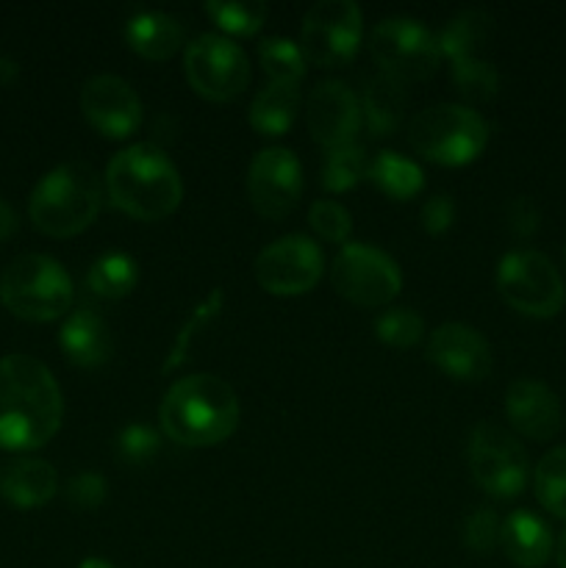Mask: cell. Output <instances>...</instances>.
I'll use <instances>...</instances> for the list:
<instances>
[{"instance_id": "6da1fadb", "label": "cell", "mask_w": 566, "mask_h": 568, "mask_svg": "<svg viewBox=\"0 0 566 568\" xmlns=\"http://www.w3.org/2000/svg\"><path fill=\"white\" fill-rule=\"evenodd\" d=\"M61 416V388L42 361L26 353L0 358V449L44 447L59 433Z\"/></svg>"}, {"instance_id": "7a4b0ae2", "label": "cell", "mask_w": 566, "mask_h": 568, "mask_svg": "<svg viewBox=\"0 0 566 568\" xmlns=\"http://www.w3.org/2000/svg\"><path fill=\"white\" fill-rule=\"evenodd\" d=\"M161 430L183 447H214L239 427L236 392L222 377L198 372L166 388L159 408Z\"/></svg>"}, {"instance_id": "3957f363", "label": "cell", "mask_w": 566, "mask_h": 568, "mask_svg": "<svg viewBox=\"0 0 566 568\" xmlns=\"http://www.w3.org/2000/svg\"><path fill=\"white\" fill-rule=\"evenodd\" d=\"M109 200L128 216L159 222L181 205L183 183L178 166L159 144H131L109 161L105 170Z\"/></svg>"}, {"instance_id": "277c9868", "label": "cell", "mask_w": 566, "mask_h": 568, "mask_svg": "<svg viewBox=\"0 0 566 568\" xmlns=\"http://www.w3.org/2000/svg\"><path fill=\"white\" fill-rule=\"evenodd\" d=\"M103 209V181L83 161L53 166L33 186L28 214L37 231L53 239H70L87 231Z\"/></svg>"}, {"instance_id": "5b68a950", "label": "cell", "mask_w": 566, "mask_h": 568, "mask_svg": "<svg viewBox=\"0 0 566 568\" xmlns=\"http://www.w3.org/2000/svg\"><path fill=\"white\" fill-rule=\"evenodd\" d=\"M0 303L28 322L61 320L72 305V281L50 255H17L0 272Z\"/></svg>"}, {"instance_id": "8992f818", "label": "cell", "mask_w": 566, "mask_h": 568, "mask_svg": "<svg viewBox=\"0 0 566 568\" xmlns=\"http://www.w3.org/2000/svg\"><path fill=\"white\" fill-rule=\"evenodd\" d=\"M408 139L422 159L444 166H464L486 148L488 122L469 105H427L411 120Z\"/></svg>"}, {"instance_id": "52a82bcc", "label": "cell", "mask_w": 566, "mask_h": 568, "mask_svg": "<svg viewBox=\"0 0 566 568\" xmlns=\"http://www.w3.org/2000/svg\"><path fill=\"white\" fill-rule=\"evenodd\" d=\"M497 288L505 303L525 316L549 320L566 305V283L538 250H511L499 258Z\"/></svg>"}, {"instance_id": "ba28073f", "label": "cell", "mask_w": 566, "mask_h": 568, "mask_svg": "<svg viewBox=\"0 0 566 568\" xmlns=\"http://www.w3.org/2000/svg\"><path fill=\"white\" fill-rule=\"evenodd\" d=\"M331 283L344 300L358 308H381L397 297L403 275L392 255L372 244L350 242L333 258Z\"/></svg>"}, {"instance_id": "9c48e42d", "label": "cell", "mask_w": 566, "mask_h": 568, "mask_svg": "<svg viewBox=\"0 0 566 568\" xmlns=\"http://www.w3.org/2000/svg\"><path fill=\"white\" fill-rule=\"evenodd\" d=\"M372 59L397 81H425L438 70V39L411 17H386L372 28Z\"/></svg>"}, {"instance_id": "30bf717a", "label": "cell", "mask_w": 566, "mask_h": 568, "mask_svg": "<svg viewBox=\"0 0 566 568\" xmlns=\"http://www.w3.org/2000/svg\"><path fill=\"white\" fill-rule=\"evenodd\" d=\"M364 17L353 0H320L311 6L300 28V50L316 67H344L358 53Z\"/></svg>"}, {"instance_id": "8fae6325", "label": "cell", "mask_w": 566, "mask_h": 568, "mask_svg": "<svg viewBox=\"0 0 566 568\" xmlns=\"http://www.w3.org/2000/svg\"><path fill=\"white\" fill-rule=\"evenodd\" d=\"M183 70L194 92L216 103L236 100L250 83L247 53L220 33H200L192 39L183 53Z\"/></svg>"}, {"instance_id": "7c38bea8", "label": "cell", "mask_w": 566, "mask_h": 568, "mask_svg": "<svg viewBox=\"0 0 566 568\" xmlns=\"http://www.w3.org/2000/svg\"><path fill=\"white\" fill-rule=\"evenodd\" d=\"M469 469L488 497H519L527 483V453L505 427L481 422L469 436Z\"/></svg>"}, {"instance_id": "4fadbf2b", "label": "cell", "mask_w": 566, "mask_h": 568, "mask_svg": "<svg viewBox=\"0 0 566 568\" xmlns=\"http://www.w3.org/2000/svg\"><path fill=\"white\" fill-rule=\"evenodd\" d=\"M322 272H325L322 247L303 233L275 239L255 258V281L264 292L277 297L311 292L320 283Z\"/></svg>"}, {"instance_id": "5bb4252c", "label": "cell", "mask_w": 566, "mask_h": 568, "mask_svg": "<svg viewBox=\"0 0 566 568\" xmlns=\"http://www.w3.org/2000/svg\"><path fill=\"white\" fill-rule=\"evenodd\" d=\"M247 194L264 220H283L303 194V166L289 148H264L247 170Z\"/></svg>"}, {"instance_id": "9a60e30c", "label": "cell", "mask_w": 566, "mask_h": 568, "mask_svg": "<svg viewBox=\"0 0 566 568\" xmlns=\"http://www.w3.org/2000/svg\"><path fill=\"white\" fill-rule=\"evenodd\" d=\"M81 111L94 131L109 139H128L144 120L137 89L120 75L100 72L81 87Z\"/></svg>"}, {"instance_id": "2e32d148", "label": "cell", "mask_w": 566, "mask_h": 568, "mask_svg": "<svg viewBox=\"0 0 566 568\" xmlns=\"http://www.w3.org/2000/svg\"><path fill=\"white\" fill-rule=\"evenodd\" d=\"M311 136L327 150L350 144L361 128V103L344 81H320L309 94L305 105Z\"/></svg>"}, {"instance_id": "e0dca14e", "label": "cell", "mask_w": 566, "mask_h": 568, "mask_svg": "<svg viewBox=\"0 0 566 568\" xmlns=\"http://www.w3.org/2000/svg\"><path fill=\"white\" fill-rule=\"evenodd\" d=\"M427 361L455 381H483L492 372V347L475 327L447 322L431 333Z\"/></svg>"}, {"instance_id": "ac0fdd59", "label": "cell", "mask_w": 566, "mask_h": 568, "mask_svg": "<svg viewBox=\"0 0 566 568\" xmlns=\"http://www.w3.org/2000/svg\"><path fill=\"white\" fill-rule=\"evenodd\" d=\"M505 414L511 427L533 442H549L560 430V403L542 381L519 377L505 392Z\"/></svg>"}, {"instance_id": "d6986e66", "label": "cell", "mask_w": 566, "mask_h": 568, "mask_svg": "<svg viewBox=\"0 0 566 568\" xmlns=\"http://www.w3.org/2000/svg\"><path fill=\"white\" fill-rule=\"evenodd\" d=\"M59 347L64 349L67 358L78 366H103L111 358V333L98 308L89 303H81L75 311H70L59 331Z\"/></svg>"}, {"instance_id": "ffe728a7", "label": "cell", "mask_w": 566, "mask_h": 568, "mask_svg": "<svg viewBox=\"0 0 566 568\" xmlns=\"http://www.w3.org/2000/svg\"><path fill=\"white\" fill-rule=\"evenodd\" d=\"M59 491V475L42 458H14L0 466V497L14 508H42Z\"/></svg>"}, {"instance_id": "44dd1931", "label": "cell", "mask_w": 566, "mask_h": 568, "mask_svg": "<svg viewBox=\"0 0 566 568\" xmlns=\"http://www.w3.org/2000/svg\"><path fill=\"white\" fill-rule=\"evenodd\" d=\"M499 547L508 555L511 564L522 568H542L553 555V530L547 521L538 519L530 510H514L503 519Z\"/></svg>"}, {"instance_id": "7402d4cb", "label": "cell", "mask_w": 566, "mask_h": 568, "mask_svg": "<svg viewBox=\"0 0 566 568\" xmlns=\"http://www.w3.org/2000/svg\"><path fill=\"white\" fill-rule=\"evenodd\" d=\"M183 22L166 11H139L125 22L128 48L150 61H166L181 50Z\"/></svg>"}, {"instance_id": "603a6c76", "label": "cell", "mask_w": 566, "mask_h": 568, "mask_svg": "<svg viewBox=\"0 0 566 568\" xmlns=\"http://www.w3.org/2000/svg\"><path fill=\"white\" fill-rule=\"evenodd\" d=\"M405 105H408L405 83L386 75V72H381V75H375L366 83L361 116H364L372 136H388V133L397 131V125L403 122Z\"/></svg>"}, {"instance_id": "cb8c5ba5", "label": "cell", "mask_w": 566, "mask_h": 568, "mask_svg": "<svg viewBox=\"0 0 566 568\" xmlns=\"http://www.w3.org/2000/svg\"><path fill=\"white\" fill-rule=\"evenodd\" d=\"M300 109V89L294 83H266L250 105V125L264 136H281L292 128Z\"/></svg>"}, {"instance_id": "d4e9b609", "label": "cell", "mask_w": 566, "mask_h": 568, "mask_svg": "<svg viewBox=\"0 0 566 568\" xmlns=\"http://www.w3.org/2000/svg\"><path fill=\"white\" fill-rule=\"evenodd\" d=\"M494 20L488 11L483 9H466L461 14H455L447 26L438 33V50L442 55H447L449 61L461 59H475L477 48L488 42L492 37Z\"/></svg>"}, {"instance_id": "484cf974", "label": "cell", "mask_w": 566, "mask_h": 568, "mask_svg": "<svg viewBox=\"0 0 566 568\" xmlns=\"http://www.w3.org/2000/svg\"><path fill=\"white\" fill-rule=\"evenodd\" d=\"M366 178L381 189L383 194L394 200H411L425 183L422 175V166L416 161L405 159L403 153H394V150H383L375 159L370 161V170Z\"/></svg>"}, {"instance_id": "4316f807", "label": "cell", "mask_w": 566, "mask_h": 568, "mask_svg": "<svg viewBox=\"0 0 566 568\" xmlns=\"http://www.w3.org/2000/svg\"><path fill=\"white\" fill-rule=\"evenodd\" d=\"M139 281V266L125 253H105L89 266L87 288L94 297L122 300L133 292Z\"/></svg>"}, {"instance_id": "83f0119b", "label": "cell", "mask_w": 566, "mask_h": 568, "mask_svg": "<svg viewBox=\"0 0 566 568\" xmlns=\"http://www.w3.org/2000/svg\"><path fill=\"white\" fill-rule=\"evenodd\" d=\"M536 499L544 510L558 519H566V447H555L538 460L533 475Z\"/></svg>"}, {"instance_id": "f1b7e54d", "label": "cell", "mask_w": 566, "mask_h": 568, "mask_svg": "<svg viewBox=\"0 0 566 568\" xmlns=\"http://www.w3.org/2000/svg\"><path fill=\"white\" fill-rule=\"evenodd\" d=\"M370 170V161H366V153L361 144H338V148H331L325 153V161H322V186L327 192H347L353 189L361 178Z\"/></svg>"}, {"instance_id": "f546056e", "label": "cell", "mask_w": 566, "mask_h": 568, "mask_svg": "<svg viewBox=\"0 0 566 568\" xmlns=\"http://www.w3.org/2000/svg\"><path fill=\"white\" fill-rule=\"evenodd\" d=\"M259 59L270 83H294L305 75V55L297 42L283 37H266L259 44Z\"/></svg>"}, {"instance_id": "4dcf8cb0", "label": "cell", "mask_w": 566, "mask_h": 568, "mask_svg": "<svg viewBox=\"0 0 566 568\" xmlns=\"http://www.w3.org/2000/svg\"><path fill=\"white\" fill-rule=\"evenodd\" d=\"M205 11L222 31L236 37H253L266 20V6L261 0H211Z\"/></svg>"}, {"instance_id": "1f68e13d", "label": "cell", "mask_w": 566, "mask_h": 568, "mask_svg": "<svg viewBox=\"0 0 566 568\" xmlns=\"http://www.w3.org/2000/svg\"><path fill=\"white\" fill-rule=\"evenodd\" d=\"M453 83L458 94L469 103H488L499 89L497 67L483 59L453 61Z\"/></svg>"}, {"instance_id": "d6a6232c", "label": "cell", "mask_w": 566, "mask_h": 568, "mask_svg": "<svg viewBox=\"0 0 566 568\" xmlns=\"http://www.w3.org/2000/svg\"><path fill=\"white\" fill-rule=\"evenodd\" d=\"M375 333L388 347L411 349L414 344H420L425 325H422V316L411 308H388L377 316Z\"/></svg>"}, {"instance_id": "836d02e7", "label": "cell", "mask_w": 566, "mask_h": 568, "mask_svg": "<svg viewBox=\"0 0 566 568\" xmlns=\"http://www.w3.org/2000/svg\"><path fill=\"white\" fill-rule=\"evenodd\" d=\"M309 222L322 242L344 244L353 231V216L336 200H316L309 209Z\"/></svg>"}, {"instance_id": "e575fe53", "label": "cell", "mask_w": 566, "mask_h": 568, "mask_svg": "<svg viewBox=\"0 0 566 568\" xmlns=\"http://www.w3.org/2000/svg\"><path fill=\"white\" fill-rule=\"evenodd\" d=\"M503 519L492 508H475L464 521V544L475 555H488L499 547Z\"/></svg>"}, {"instance_id": "d590c367", "label": "cell", "mask_w": 566, "mask_h": 568, "mask_svg": "<svg viewBox=\"0 0 566 568\" xmlns=\"http://www.w3.org/2000/svg\"><path fill=\"white\" fill-rule=\"evenodd\" d=\"M161 438L153 427L148 425H128L122 427L120 436H117V453L125 464L144 466L148 460H153L159 455Z\"/></svg>"}, {"instance_id": "8d00e7d4", "label": "cell", "mask_w": 566, "mask_h": 568, "mask_svg": "<svg viewBox=\"0 0 566 568\" xmlns=\"http://www.w3.org/2000/svg\"><path fill=\"white\" fill-rule=\"evenodd\" d=\"M105 494H109V483L98 471H81L67 483V499L78 510L100 508L105 503Z\"/></svg>"}, {"instance_id": "74e56055", "label": "cell", "mask_w": 566, "mask_h": 568, "mask_svg": "<svg viewBox=\"0 0 566 568\" xmlns=\"http://www.w3.org/2000/svg\"><path fill=\"white\" fill-rule=\"evenodd\" d=\"M505 225H508L511 236L530 239L542 225V211L530 197H514L505 209Z\"/></svg>"}, {"instance_id": "f35d334b", "label": "cell", "mask_w": 566, "mask_h": 568, "mask_svg": "<svg viewBox=\"0 0 566 568\" xmlns=\"http://www.w3.org/2000/svg\"><path fill=\"white\" fill-rule=\"evenodd\" d=\"M420 216H422V227H425L427 233H433V236L449 231V225H453L455 220L453 197H449V194H433V197L422 205Z\"/></svg>"}, {"instance_id": "ab89813d", "label": "cell", "mask_w": 566, "mask_h": 568, "mask_svg": "<svg viewBox=\"0 0 566 568\" xmlns=\"http://www.w3.org/2000/svg\"><path fill=\"white\" fill-rule=\"evenodd\" d=\"M216 308H220V294H211L209 303H205L203 308L194 311L192 322H189V325L183 327L181 338H178L175 349H172V353H170V361H166L164 369H170V366H178V364H181V361H183V353H186V347H189V338H192V333H198L200 327H203L205 322H209L211 316H214V311H216Z\"/></svg>"}, {"instance_id": "60d3db41", "label": "cell", "mask_w": 566, "mask_h": 568, "mask_svg": "<svg viewBox=\"0 0 566 568\" xmlns=\"http://www.w3.org/2000/svg\"><path fill=\"white\" fill-rule=\"evenodd\" d=\"M17 231V214L3 197H0V242H6L9 236H14Z\"/></svg>"}, {"instance_id": "b9f144b4", "label": "cell", "mask_w": 566, "mask_h": 568, "mask_svg": "<svg viewBox=\"0 0 566 568\" xmlns=\"http://www.w3.org/2000/svg\"><path fill=\"white\" fill-rule=\"evenodd\" d=\"M17 75H20V64L9 59V55H0V87H11Z\"/></svg>"}, {"instance_id": "7bdbcfd3", "label": "cell", "mask_w": 566, "mask_h": 568, "mask_svg": "<svg viewBox=\"0 0 566 568\" xmlns=\"http://www.w3.org/2000/svg\"><path fill=\"white\" fill-rule=\"evenodd\" d=\"M555 558H558V566H560V568H566V530L560 532L558 547H555Z\"/></svg>"}, {"instance_id": "ee69618b", "label": "cell", "mask_w": 566, "mask_h": 568, "mask_svg": "<svg viewBox=\"0 0 566 568\" xmlns=\"http://www.w3.org/2000/svg\"><path fill=\"white\" fill-rule=\"evenodd\" d=\"M78 568H120V566L109 564V560H103V558H87Z\"/></svg>"}, {"instance_id": "f6af8a7d", "label": "cell", "mask_w": 566, "mask_h": 568, "mask_svg": "<svg viewBox=\"0 0 566 568\" xmlns=\"http://www.w3.org/2000/svg\"><path fill=\"white\" fill-rule=\"evenodd\" d=\"M564 270H566V247H564Z\"/></svg>"}]
</instances>
